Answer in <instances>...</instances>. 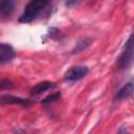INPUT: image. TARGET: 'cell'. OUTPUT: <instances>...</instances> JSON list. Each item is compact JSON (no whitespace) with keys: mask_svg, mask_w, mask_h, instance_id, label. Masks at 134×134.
<instances>
[{"mask_svg":"<svg viewBox=\"0 0 134 134\" xmlns=\"http://www.w3.org/2000/svg\"><path fill=\"white\" fill-rule=\"evenodd\" d=\"M15 3V0H0V19H6L13 14Z\"/></svg>","mask_w":134,"mask_h":134,"instance_id":"52a82bcc","label":"cell"},{"mask_svg":"<svg viewBox=\"0 0 134 134\" xmlns=\"http://www.w3.org/2000/svg\"><path fill=\"white\" fill-rule=\"evenodd\" d=\"M133 90H134V87H133L132 82H129V83L125 84L115 93V95L113 97V100L115 103H119V102H124V100H127V99L131 98L132 95H133Z\"/></svg>","mask_w":134,"mask_h":134,"instance_id":"8992f818","label":"cell"},{"mask_svg":"<svg viewBox=\"0 0 134 134\" xmlns=\"http://www.w3.org/2000/svg\"><path fill=\"white\" fill-rule=\"evenodd\" d=\"M15 87L13 81L9 79H2L0 80V90H10Z\"/></svg>","mask_w":134,"mask_h":134,"instance_id":"8fae6325","label":"cell"},{"mask_svg":"<svg viewBox=\"0 0 134 134\" xmlns=\"http://www.w3.org/2000/svg\"><path fill=\"white\" fill-rule=\"evenodd\" d=\"M51 3V0H29L25 5L23 13L19 17L20 23H30L38 19L45 8Z\"/></svg>","mask_w":134,"mask_h":134,"instance_id":"6da1fadb","label":"cell"},{"mask_svg":"<svg viewBox=\"0 0 134 134\" xmlns=\"http://www.w3.org/2000/svg\"><path fill=\"white\" fill-rule=\"evenodd\" d=\"M89 73V68L83 65H76L70 67L64 74V80L67 82H77Z\"/></svg>","mask_w":134,"mask_h":134,"instance_id":"3957f363","label":"cell"},{"mask_svg":"<svg viewBox=\"0 0 134 134\" xmlns=\"http://www.w3.org/2000/svg\"><path fill=\"white\" fill-rule=\"evenodd\" d=\"M133 35L131 34L128 40L126 41L120 54L116 59L115 66L118 70H126L130 68V66L133 63Z\"/></svg>","mask_w":134,"mask_h":134,"instance_id":"7a4b0ae2","label":"cell"},{"mask_svg":"<svg viewBox=\"0 0 134 134\" xmlns=\"http://www.w3.org/2000/svg\"><path fill=\"white\" fill-rule=\"evenodd\" d=\"M79 2H80V0H67L66 3H65V5L67 7H73V6L77 5Z\"/></svg>","mask_w":134,"mask_h":134,"instance_id":"7c38bea8","label":"cell"},{"mask_svg":"<svg viewBox=\"0 0 134 134\" xmlns=\"http://www.w3.org/2000/svg\"><path fill=\"white\" fill-rule=\"evenodd\" d=\"M60 97H61V92H60V91L54 92V93H51L50 95H48V96H46L45 98L42 99V104H44V105H48V104L54 103L55 100H59Z\"/></svg>","mask_w":134,"mask_h":134,"instance_id":"30bf717a","label":"cell"},{"mask_svg":"<svg viewBox=\"0 0 134 134\" xmlns=\"http://www.w3.org/2000/svg\"><path fill=\"white\" fill-rule=\"evenodd\" d=\"M15 48L7 43H0V63L7 64L16 58Z\"/></svg>","mask_w":134,"mask_h":134,"instance_id":"5b68a950","label":"cell"},{"mask_svg":"<svg viewBox=\"0 0 134 134\" xmlns=\"http://www.w3.org/2000/svg\"><path fill=\"white\" fill-rule=\"evenodd\" d=\"M55 87V83L54 82H50V81H43V82H40L38 83L36 86H34L31 89H30V95L32 96H36V95H39L47 90H50L52 88Z\"/></svg>","mask_w":134,"mask_h":134,"instance_id":"ba28073f","label":"cell"},{"mask_svg":"<svg viewBox=\"0 0 134 134\" xmlns=\"http://www.w3.org/2000/svg\"><path fill=\"white\" fill-rule=\"evenodd\" d=\"M91 43H92V40L90 38H82V39H80L76 42L75 46L73 47L71 53H77V52H81V51L87 49L91 45Z\"/></svg>","mask_w":134,"mask_h":134,"instance_id":"9c48e42d","label":"cell"},{"mask_svg":"<svg viewBox=\"0 0 134 134\" xmlns=\"http://www.w3.org/2000/svg\"><path fill=\"white\" fill-rule=\"evenodd\" d=\"M1 105H19L22 107H30L35 104L34 100L28 98H23L20 96H15L12 94H4L0 96Z\"/></svg>","mask_w":134,"mask_h":134,"instance_id":"277c9868","label":"cell"}]
</instances>
